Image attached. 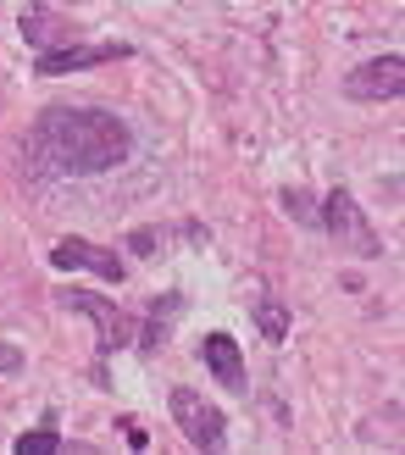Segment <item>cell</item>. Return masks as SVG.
<instances>
[{"mask_svg":"<svg viewBox=\"0 0 405 455\" xmlns=\"http://www.w3.org/2000/svg\"><path fill=\"white\" fill-rule=\"evenodd\" d=\"M400 89H405V61H400V56H377V61L355 67V73L345 78V95H350V100H367V106L394 100Z\"/></svg>","mask_w":405,"mask_h":455,"instance_id":"4","label":"cell"},{"mask_svg":"<svg viewBox=\"0 0 405 455\" xmlns=\"http://www.w3.org/2000/svg\"><path fill=\"white\" fill-rule=\"evenodd\" d=\"M51 267H61V272H73V267H89V272H100L106 283H123V261L111 256V250L89 244V239H61V244L51 250Z\"/></svg>","mask_w":405,"mask_h":455,"instance_id":"6","label":"cell"},{"mask_svg":"<svg viewBox=\"0 0 405 455\" xmlns=\"http://www.w3.org/2000/svg\"><path fill=\"white\" fill-rule=\"evenodd\" d=\"M317 222L333 234V244H339V250H350V256H361V261L384 256V239H377V228L367 222L361 206H355V195H350V189H333V195L322 200Z\"/></svg>","mask_w":405,"mask_h":455,"instance_id":"2","label":"cell"},{"mask_svg":"<svg viewBox=\"0 0 405 455\" xmlns=\"http://www.w3.org/2000/svg\"><path fill=\"white\" fill-rule=\"evenodd\" d=\"M128 244H133V250H139V256H155V250H150V244H162V234H155V228H139V234H133Z\"/></svg>","mask_w":405,"mask_h":455,"instance_id":"13","label":"cell"},{"mask_svg":"<svg viewBox=\"0 0 405 455\" xmlns=\"http://www.w3.org/2000/svg\"><path fill=\"white\" fill-rule=\"evenodd\" d=\"M61 300L73 306V311H83V316H95V323H100V350H117V345H128V339H133V323H128L117 306L95 300V294H78V289H73V294H61Z\"/></svg>","mask_w":405,"mask_h":455,"instance_id":"7","label":"cell"},{"mask_svg":"<svg viewBox=\"0 0 405 455\" xmlns=\"http://www.w3.org/2000/svg\"><path fill=\"white\" fill-rule=\"evenodd\" d=\"M22 39H28L34 51H56V44H73V28H67V17H56L51 6L28 0V6H22Z\"/></svg>","mask_w":405,"mask_h":455,"instance_id":"8","label":"cell"},{"mask_svg":"<svg viewBox=\"0 0 405 455\" xmlns=\"http://www.w3.org/2000/svg\"><path fill=\"white\" fill-rule=\"evenodd\" d=\"M283 212L295 217V222H317V206H311L306 189H283Z\"/></svg>","mask_w":405,"mask_h":455,"instance_id":"12","label":"cell"},{"mask_svg":"<svg viewBox=\"0 0 405 455\" xmlns=\"http://www.w3.org/2000/svg\"><path fill=\"white\" fill-rule=\"evenodd\" d=\"M17 361H22L17 350H6V345H0V367H17Z\"/></svg>","mask_w":405,"mask_h":455,"instance_id":"14","label":"cell"},{"mask_svg":"<svg viewBox=\"0 0 405 455\" xmlns=\"http://www.w3.org/2000/svg\"><path fill=\"white\" fill-rule=\"evenodd\" d=\"M200 361L217 372V383H228V389H244V355L228 333H206V345H200Z\"/></svg>","mask_w":405,"mask_h":455,"instance_id":"9","label":"cell"},{"mask_svg":"<svg viewBox=\"0 0 405 455\" xmlns=\"http://www.w3.org/2000/svg\"><path fill=\"white\" fill-rule=\"evenodd\" d=\"M61 450V439L51 434V427H39V434H22L17 439V455H56Z\"/></svg>","mask_w":405,"mask_h":455,"instance_id":"11","label":"cell"},{"mask_svg":"<svg viewBox=\"0 0 405 455\" xmlns=\"http://www.w3.org/2000/svg\"><path fill=\"white\" fill-rule=\"evenodd\" d=\"M128 44H56V51H39L34 73L44 78H61V73H83V67H100V61H123Z\"/></svg>","mask_w":405,"mask_h":455,"instance_id":"5","label":"cell"},{"mask_svg":"<svg viewBox=\"0 0 405 455\" xmlns=\"http://www.w3.org/2000/svg\"><path fill=\"white\" fill-rule=\"evenodd\" d=\"M22 156H28V167L39 178H100L133 156V128L117 111L56 106L28 128Z\"/></svg>","mask_w":405,"mask_h":455,"instance_id":"1","label":"cell"},{"mask_svg":"<svg viewBox=\"0 0 405 455\" xmlns=\"http://www.w3.org/2000/svg\"><path fill=\"white\" fill-rule=\"evenodd\" d=\"M256 328H261V339L283 345V339H289V311L278 300H256Z\"/></svg>","mask_w":405,"mask_h":455,"instance_id":"10","label":"cell"},{"mask_svg":"<svg viewBox=\"0 0 405 455\" xmlns=\"http://www.w3.org/2000/svg\"><path fill=\"white\" fill-rule=\"evenodd\" d=\"M172 422L184 427V439L195 450H222V439H228L222 411H217L206 395H195V389H172Z\"/></svg>","mask_w":405,"mask_h":455,"instance_id":"3","label":"cell"}]
</instances>
